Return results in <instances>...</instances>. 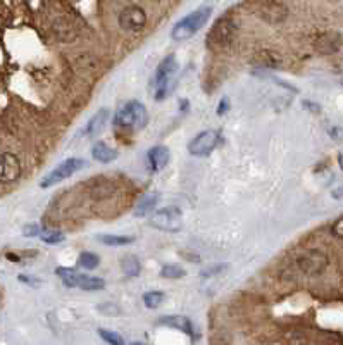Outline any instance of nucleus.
<instances>
[{
	"label": "nucleus",
	"mask_w": 343,
	"mask_h": 345,
	"mask_svg": "<svg viewBox=\"0 0 343 345\" xmlns=\"http://www.w3.org/2000/svg\"><path fill=\"white\" fill-rule=\"evenodd\" d=\"M212 16V7L204 6L199 7L197 11L190 12L188 16H185L183 19H180L175 25L171 31V38L176 42H186L190 40L191 36H195L199 30L205 26V23L209 21V17Z\"/></svg>",
	"instance_id": "1"
},
{
	"label": "nucleus",
	"mask_w": 343,
	"mask_h": 345,
	"mask_svg": "<svg viewBox=\"0 0 343 345\" xmlns=\"http://www.w3.org/2000/svg\"><path fill=\"white\" fill-rule=\"evenodd\" d=\"M148 123V111L142 102L130 100L126 102L114 116V126L130 130V131H140L147 126Z\"/></svg>",
	"instance_id": "2"
},
{
	"label": "nucleus",
	"mask_w": 343,
	"mask_h": 345,
	"mask_svg": "<svg viewBox=\"0 0 343 345\" xmlns=\"http://www.w3.org/2000/svg\"><path fill=\"white\" fill-rule=\"evenodd\" d=\"M178 71V60L175 55H167L159 63L156 69V76L152 79V90L156 100H164L171 92V83Z\"/></svg>",
	"instance_id": "3"
},
{
	"label": "nucleus",
	"mask_w": 343,
	"mask_h": 345,
	"mask_svg": "<svg viewBox=\"0 0 343 345\" xmlns=\"http://www.w3.org/2000/svg\"><path fill=\"white\" fill-rule=\"evenodd\" d=\"M148 225L152 228L169 231V233L180 231L183 228V212L178 207H162V209L152 212Z\"/></svg>",
	"instance_id": "4"
},
{
	"label": "nucleus",
	"mask_w": 343,
	"mask_h": 345,
	"mask_svg": "<svg viewBox=\"0 0 343 345\" xmlns=\"http://www.w3.org/2000/svg\"><path fill=\"white\" fill-rule=\"evenodd\" d=\"M83 168H87V160H83V159L73 157V159L64 160V163H60L57 168L52 169V171H50L44 179H41L40 187L41 188H49V187L57 185V183L64 181V179L71 178L74 173H78L79 169H83Z\"/></svg>",
	"instance_id": "5"
},
{
	"label": "nucleus",
	"mask_w": 343,
	"mask_h": 345,
	"mask_svg": "<svg viewBox=\"0 0 343 345\" xmlns=\"http://www.w3.org/2000/svg\"><path fill=\"white\" fill-rule=\"evenodd\" d=\"M297 268L305 276H319L328 268V256L317 249L305 250L297 259Z\"/></svg>",
	"instance_id": "6"
},
{
	"label": "nucleus",
	"mask_w": 343,
	"mask_h": 345,
	"mask_svg": "<svg viewBox=\"0 0 343 345\" xmlns=\"http://www.w3.org/2000/svg\"><path fill=\"white\" fill-rule=\"evenodd\" d=\"M219 144V133L216 130H205L194 136V140L188 144V152L195 157H205L212 150L218 147Z\"/></svg>",
	"instance_id": "7"
},
{
	"label": "nucleus",
	"mask_w": 343,
	"mask_h": 345,
	"mask_svg": "<svg viewBox=\"0 0 343 345\" xmlns=\"http://www.w3.org/2000/svg\"><path fill=\"white\" fill-rule=\"evenodd\" d=\"M119 25L124 31L138 33L147 25V12L140 6H128L119 14Z\"/></svg>",
	"instance_id": "8"
},
{
	"label": "nucleus",
	"mask_w": 343,
	"mask_h": 345,
	"mask_svg": "<svg viewBox=\"0 0 343 345\" xmlns=\"http://www.w3.org/2000/svg\"><path fill=\"white\" fill-rule=\"evenodd\" d=\"M21 160L11 152L0 154V183H16L21 178Z\"/></svg>",
	"instance_id": "9"
},
{
	"label": "nucleus",
	"mask_w": 343,
	"mask_h": 345,
	"mask_svg": "<svg viewBox=\"0 0 343 345\" xmlns=\"http://www.w3.org/2000/svg\"><path fill=\"white\" fill-rule=\"evenodd\" d=\"M234 25L231 19H228V17H223V19L218 21V25L214 26L212 33H210V38H214V44L218 45H224V44H229L234 35Z\"/></svg>",
	"instance_id": "10"
},
{
	"label": "nucleus",
	"mask_w": 343,
	"mask_h": 345,
	"mask_svg": "<svg viewBox=\"0 0 343 345\" xmlns=\"http://www.w3.org/2000/svg\"><path fill=\"white\" fill-rule=\"evenodd\" d=\"M341 47V35L336 31H328L316 40V49L321 54H335Z\"/></svg>",
	"instance_id": "11"
},
{
	"label": "nucleus",
	"mask_w": 343,
	"mask_h": 345,
	"mask_svg": "<svg viewBox=\"0 0 343 345\" xmlns=\"http://www.w3.org/2000/svg\"><path fill=\"white\" fill-rule=\"evenodd\" d=\"M147 157H148L150 168H152L154 171H162V169L169 164L171 152H169V149L164 147V145H156V147H152L148 150Z\"/></svg>",
	"instance_id": "12"
},
{
	"label": "nucleus",
	"mask_w": 343,
	"mask_h": 345,
	"mask_svg": "<svg viewBox=\"0 0 343 345\" xmlns=\"http://www.w3.org/2000/svg\"><path fill=\"white\" fill-rule=\"evenodd\" d=\"M107 119H109V111H107V109L97 111L95 114L92 116V119L87 123V126H84V135L93 138V136H97L98 133H102Z\"/></svg>",
	"instance_id": "13"
},
{
	"label": "nucleus",
	"mask_w": 343,
	"mask_h": 345,
	"mask_svg": "<svg viewBox=\"0 0 343 345\" xmlns=\"http://www.w3.org/2000/svg\"><path fill=\"white\" fill-rule=\"evenodd\" d=\"M159 323L166 324V326H171V328H176V330H181V332L186 333V335H194L195 333L194 324H191V319L186 318V316H180V314L162 316V318L159 319Z\"/></svg>",
	"instance_id": "14"
},
{
	"label": "nucleus",
	"mask_w": 343,
	"mask_h": 345,
	"mask_svg": "<svg viewBox=\"0 0 343 345\" xmlns=\"http://www.w3.org/2000/svg\"><path fill=\"white\" fill-rule=\"evenodd\" d=\"M92 157L98 160V163L107 164L117 159V150L112 149L111 145H107L105 141H97L92 147Z\"/></svg>",
	"instance_id": "15"
},
{
	"label": "nucleus",
	"mask_w": 343,
	"mask_h": 345,
	"mask_svg": "<svg viewBox=\"0 0 343 345\" xmlns=\"http://www.w3.org/2000/svg\"><path fill=\"white\" fill-rule=\"evenodd\" d=\"M157 202H159L157 193H147V195H143L142 198H140V202L136 204L133 214L136 217H145V216L152 214L154 209H156V206H157Z\"/></svg>",
	"instance_id": "16"
},
{
	"label": "nucleus",
	"mask_w": 343,
	"mask_h": 345,
	"mask_svg": "<svg viewBox=\"0 0 343 345\" xmlns=\"http://www.w3.org/2000/svg\"><path fill=\"white\" fill-rule=\"evenodd\" d=\"M121 269L128 278H136L142 271V264H140L138 257L135 256H124L121 259Z\"/></svg>",
	"instance_id": "17"
},
{
	"label": "nucleus",
	"mask_w": 343,
	"mask_h": 345,
	"mask_svg": "<svg viewBox=\"0 0 343 345\" xmlns=\"http://www.w3.org/2000/svg\"><path fill=\"white\" fill-rule=\"evenodd\" d=\"M55 273L60 276V280H62L66 287H71V288L78 287L79 280H81V276H83L81 273H78L76 269H73V268H59Z\"/></svg>",
	"instance_id": "18"
},
{
	"label": "nucleus",
	"mask_w": 343,
	"mask_h": 345,
	"mask_svg": "<svg viewBox=\"0 0 343 345\" xmlns=\"http://www.w3.org/2000/svg\"><path fill=\"white\" fill-rule=\"evenodd\" d=\"M97 240L105 245H111V247H121V245H130L135 242V238L128 237V235H100Z\"/></svg>",
	"instance_id": "19"
},
{
	"label": "nucleus",
	"mask_w": 343,
	"mask_h": 345,
	"mask_svg": "<svg viewBox=\"0 0 343 345\" xmlns=\"http://www.w3.org/2000/svg\"><path fill=\"white\" fill-rule=\"evenodd\" d=\"M78 287L83 288V290H87V292H95V290H102V288H105V281L102 280V278H97V276L83 275Z\"/></svg>",
	"instance_id": "20"
},
{
	"label": "nucleus",
	"mask_w": 343,
	"mask_h": 345,
	"mask_svg": "<svg viewBox=\"0 0 343 345\" xmlns=\"http://www.w3.org/2000/svg\"><path fill=\"white\" fill-rule=\"evenodd\" d=\"M186 271L178 264H166L161 269V276L166 278V280H180V278H185Z\"/></svg>",
	"instance_id": "21"
},
{
	"label": "nucleus",
	"mask_w": 343,
	"mask_h": 345,
	"mask_svg": "<svg viewBox=\"0 0 343 345\" xmlns=\"http://www.w3.org/2000/svg\"><path fill=\"white\" fill-rule=\"evenodd\" d=\"M162 302H164V292L161 290H152L143 295V304L147 306L148 309H157Z\"/></svg>",
	"instance_id": "22"
},
{
	"label": "nucleus",
	"mask_w": 343,
	"mask_h": 345,
	"mask_svg": "<svg viewBox=\"0 0 343 345\" xmlns=\"http://www.w3.org/2000/svg\"><path fill=\"white\" fill-rule=\"evenodd\" d=\"M78 262L81 264L84 269H95V268H98V264H100V257L93 252H81L79 254Z\"/></svg>",
	"instance_id": "23"
},
{
	"label": "nucleus",
	"mask_w": 343,
	"mask_h": 345,
	"mask_svg": "<svg viewBox=\"0 0 343 345\" xmlns=\"http://www.w3.org/2000/svg\"><path fill=\"white\" fill-rule=\"evenodd\" d=\"M40 238H41V242L50 243V245H55V243L64 242V233H60V231H55V230H44L40 233Z\"/></svg>",
	"instance_id": "24"
},
{
	"label": "nucleus",
	"mask_w": 343,
	"mask_h": 345,
	"mask_svg": "<svg viewBox=\"0 0 343 345\" xmlns=\"http://www.w3.org/2000/svg\"><path fill=\"white\" fill-rule=\"evenodd\" d=\"M98 335H100L102 340H105L107 343H112V345H121V343H124L123 337H121L119 333L112 332V330L100 328V330H98Z\"/></svg>",
	"instance_id": "25"
},
{
	"label": "nucleus",
	"mask_w": 343,
	"mask_h": 345,
	"mask_svg": "<svg viewBox=\"0 0 343 345\" xmlns=\"http://www.w3.org/2000/svg\"><path fill=\"white\" fill-rule=\"evenodd\" d=\"M228 269V266L226 264H216V266H210V268H205V269H202L200 271V276L202 278H210V276H214V275H219V273H223V271H226Z\"/></svg>",
	"instance_id": "26"
},
{
	"label": "nucleus",
	"mask_w": 343,
	"mask_h": 345,
	"mask_svg": "<svg viewBox=\"0 0 343 345\" xmlns=\"http://www.w3.org/2000/svg\"><path fill=\"white\" fill-rule=\"evenodd\" d=\"M44 231L40 225H26L25 228H23V235L28 238H33V237H40V233Z\"/></svg>",
	"instance_id": "27"
},
{
	"label": "nucleus",
	"mask_w": 343,
	"mask_h": 345,
	"mask_svg": "<svg viewBox=\"0 0 343 345\" xmlns=\"http://www.w3.org/2000/svg\"><path fill=\"white\" fill-rule=\"evenodd\" d=\"M331 235L335 238L343 240V217H340V219H336L335 223H333V226H331Z\"/></svg>",
	"instance_id": "28"
},
{
	"label": "nucleus",
	"mask_w": 343,
	"mask_h": 345,
	"mask_svg": "<svg viewBox=\"0 0 343 345\" xmlns=\"http://www.w3.org/2000/svg\"><path fill=\"white\" fill-rule=\"evenodd\" d=\"M302 106H304V109H307V111L314 112V114H319V112H321V106H319V104H316V102L305 100V102H302Z\"/></svg>",
	"instance_id": "29"
},
{
	"label": "nucleus",
	"mask_w": 343,
	"mask_h": 345,
	"mask_svg": "<svg viewBox=\"0 0 343 345\" xmlns=\"http://www.w3.org/2000/svg\"><path fill=\"white\" fill-rule=\"evenodd\" d=\"M330 136L333 140L341 141L343 140V128H340V126H333V128L330 130Z\"/></svg>",
	"instance_id": "30"
},
{
	"label": "nucleus",
	"mask_w": 343,
	"mask_h": 345,
	"mask_svg": "<svg viewBox=\"0 0 343 345\" xmlns=\"http://www.w3.org/2000/svg\"><path fill=\"white\" fill-rule=\"evenodd\" d=\"M17 280H19L21 283H28V285H33V287L40 285L38 280H35L33 276H26V275H19V276H17Z\"/></svg>",
	"instance_id": "31"
},
{
	"label": "nucleus",
	"mask_w": 343,
	"mask_h": 345,
	"mask_svg": "<svg viewBox=\"0 0 343 345\" xmlns=\"http://www.w3.org/2000/svg\"><path fill=\"white\" fill-rule=\"evenodd\" d=\"M228 107H229V106H228V102H226V100H223V102L219 104V107H218V114H219V116H223V114H224V111H226Z\"/></svg>",
	"instance_id": "32"
},
{
	"label": "nucleus",
	"mask_w": 343,
	"mask_h": 345,
	"mask_svg": "<svg viewBox=\"0 0 343 345\" xmlns=\"http://www.w3.org/2000/svg\"><path fill=\"white\" fill-rule=\"evenodd\" d=\"M331 195H333V198H343V187L336 188V190H333Z\"/></svg>",
	"instance_id": "33"
},
{
	"label": "nucleus",
	"mask_w": 343,
	"mask_h": 345,
	"mask_svg": "<svg viewBox=\"0 0 343 345\" xmlns=\"http://www.w3.org/2000/svg\"><path fill=\"white\" fill-rule=\"evenodd\" d=\"M338 164H340V168H341V171H343V150L340 154H338Z\"/></svg>",
	"instance_id": "34"
}]
</instances>
